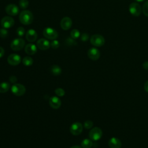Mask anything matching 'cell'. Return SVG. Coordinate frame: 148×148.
Listing matches in <instances>:
<instances>
[{
  "instance_id": "1",
  "label": "cell",
  "mask_w": 148,
  "mask_h": 148,
  "mask_svg": "<svg viewBox=\"0 0 148 148\" xmlns=\"http://www.w3.org/2000/svg\"><path fill=\"white\" fill-rule=\"evenodd\" d=\"M34 16L32 13L27 10H23L19 15V20L20 22L24 25H29L33 21Z\"/></svg>"
},
{
  "instance_id": "2",
  "label": "cell",
  "mask_w": 148,
  "mask_h": 148,
  "mask_svg": "<svg viewBox=\"0 0 148 148\" xmlns=\"http://www.w3.org/2000/svg\"><path fill=\"white\" fill-rule=\"evenodd\" d=\"M11 91L14 95L16 96H21L25 94L26 88L24 86L21 84L15 83L12 86Z\"/></svg>"
},
{
  "instance_id": "3",
  "label": "cell",
  "mask_w": 148,
  "mask_h": 148,
  "mask_svg": "<svg viewBox=\"0 0 148 148\" xmlns=\"http://www.w3.org/2000/svg\"><path fill=\"white\" fill-rule=\"evenodd\" d=\"M88 136L92 140H98L102 136V131L99 127H94L89 132Z\"/></svg>"
},
{
  "instance_id": "4",
  "label": "cell",
  "mask_w": 148,
  "mask_h": 148,
  "mask_svg": "<svg viewBox=\"0 0 148 148\" xmlns=\"http://www.w3.org/2000/svg\"><path fill=\"white\" fill-rule=\"evenodd\" d=\"M90 42L94 46L101 47L104 45L105 39L102 35L95 34L91 37Z\"/></svg>"
},
{
  "instance_id": "5",
  "label": "cell",
  "mask_w": 148,
  "mask_h": 148,
  "mask_svg": "<svg viewBox=\"0 0 148 148\" xmlns=\"http://www.w3.org/2000/svg\"><path fill=\"white\" fill-rule=\"evenodd\" d=\"M43 34L45 37L50 40H54L58 37L57 31L50 27L45 28L43 31Z\"/></svg>"
},
{
  "instance_id": "6",
  "label": "cell",
  "mask_w": 148,
  "mask_h": 148,
  "mask_svg": "<svg viewBox=\"0 0 148 148\" xmlns=\"http://www.w3.org/2000/svg\"><path fill=\"white\" fill-rule=\"evenodd\" d=\"M25 45V42L22 38H17L14 39L10 45L11 49L14 51H19L21 50Z\"/></svg>"
},
{
  "instance_id": "7",
  "label": "cell",
  "mask_w": 148,
  "mask_h": 148,
  "mask_svg": "<svg viewBox=\"0 0 148 148\" xmlns=\"http://www.w3.org/2000/svg\"><path fill=\"white\" fill-rule=\"evenodd\" d=\"M129 12L134 16H139L142 12L140 5L136 2H132L129 6Z\"/></svg>"
},
{
  "instance_id": "8",
  "label": "cell",
  "mask_w": 148,
  "mask_h": 148,
  "mask_svg": "<svg viewBox=\"0 0 148 148\" xmlns=\"http://www.w3.org/2000/svg\"><path fill=\"white\" fill-rule=\"evenodd\" d=\"M83 131V125L80 122H75L70 127V132L73 135H80Z\"/></svg>"
},
{
  "instance_id": "9",
  "label": "cell",
  "mask_w": 148,
  "mask_h": 148,
  "mask_svg": "<svg viewBox=\"0 0 148 148\" xmlns=\"http://www.w3.org/2000/svg\"><path fill=\"white\" fill-rule=\"evenodd\" d=\"M14 24V20L13 18L9 16H5L2 18L1 21V26L6 29L12 27Z\"/></svg>"
},
{
  "instance_id": "10",
  "label": "cell",
  "mask_w": 148,
  "mask_h": 148,
  "mask_svg": "<svg viewBox=\"0 0 148 148\" xmlns=\"http://www.w3.org/2000/svg\"><path fill=\"white\" fill-rule=\"evenodd\" d=\"M8 62L10 65H17L21 62V57L17 54H11L8 57Z\"/></svg>"
},
{
  "instance_id": "11",
  "label": "cell",
  "mask_w": 148,
  "mask_h": 148,
  "mask_svg": "<svg viewBox=\"0 0 148 148\" xmlns=\"http://www.w3.org/2000/svg\"><path fill=\"white\" fill-rule=\"evenodd\" d=\"M87 55L90 59L93 61H96L98 60L100 57V51L98 49L95 47H92L88 50Z\"/></svg>"
},
{
  "instance_id": "12",
  "label": "cell",
  "mask_w": 148,
  "mask_h": 148,
  "mask_svg": "<svg viewBox=\"0 0 148 148\" xmlns=\"http://www.w3.org/2000/svg\"><path fill=\"white\" fill-rule=\"evenodd\" d=\"M49 104L50 106L54 109H57L60 108L61 105V99L56 96H53L49 99Z\"/></svg>"
},
{
  "instance_id": "13",
  "label": "cell",
  "mask_w": 148,
  "mask_h": 148,
  "mask_svg": "<svg viewBox=\"0 0 148 148\" xmlns=\"http://www.w3.org/2000/svg\"><path fill=\"white\" fill-rule=\"evenodd\" d=\"M6 12L10 16H16L19 12V9L15 4H9L5 8Z\"/></svg>"
},
{
  "instance_id": "14",
  "label": "cell",
  "mask_w": 148,
  "mask_h": 148,
  "mask_svg": "<svg viewBox=\"0 0 148 148\" xmlns=\"http://www.w3.org/2000/svg\"><path fill=\"white\" fill-rule=\"evenodd\" d=\"M36 46L39 49L42 50H45L49 49L50 46V43L47 40L42 38L38 40V42H36Z\"/></svg>"
},
{
  "instance_id": "15",
  "label": "cell",
  "mask_w": 148,
  "mask_h": 148,
  "mask_svg": "<svg viewBox=\"0 0 148 148\" xmlns=\"http://www.w3.org/2000/svg\"><path fill=\"white\" fill-rule=\"evenodd\" d=\"M72 25V20L68 17H64L60 23V25L62 29L64 30H68L69 29Z\"/></svg>"
},
{
  "instance_id": "16",
  "label": "cell",
  "mask_w": 148,
  "mask_h": 148,
  "mask_svg": "<svg viewBox=\"0 0 148 148\" xmlns=\"http://www.w3.org/2000/svg\"><path fill=\"white\" fill-rule=\"evenodd\" d=\"M26 39L28 42H35L38 37V35L34 29H29L25 35Z\"/></svg>"
},
{
  "instance_id": "17",
  "label": "cell",
  "mask_w": 148,
  "mask_h": 148,
  "mask_svg": "<svg viewBox=\"0 0 148 148\" xmlns=\"http://www.w3.org/2000/svg\"><path fill=\"white\" fill-rule=\"evenodd\" d=\"M108 145L110 148H121V147L120 140L115 137H113L109 139Z\"/></svg>"
},
{
  "instance_id": "18",
  "label": "cell",
  "mask_w": 148,
  "mask_h": 148,
  "mask_svg": "<svg viewBox=\"0 0 148 148\" xmlns=\"http://www.w3.org/2000/svg\"><path fill=\"white\" fill-rule=\"evenodd\" d=\"M25 51L29 55H33L37 51V47L33 43L27 44L25 47Z\"/></svg>"
},
{
  "instance_id": "19",
  "label": "cell",
  "mask_w": 148,
  "mask_h": 148,
  "mask_svg": "<svg viewBox=\"0 0 148 148\" xmlns=\"http://www.w3.org/2000/svg\"><path fill=\"white\" fill-rule=\"evenodd\" d=\"M10 88V85L8 82H3L0 83V92L1 93H5Z\"/></svg>"
},
{
  "instance_id": "20",
  "label": "cell",
  "mask_w": 148,
  "mask_h": 148,
  "mask_svg": "<svg viewBox=\"0 0 148 148\" xmlns=\"http://www.w3.org/2000/svg\"><path fill=\"white\" fill-rule=\"evenodd\" d=\"M50 72L54 76H58L61 73L62 69L60 68V66H59L58 65H54L51 66V67L50 68Z\"/></svg>"
},
{
  "instance_id": "21",
  "label": "cell",
  "mask_w": 148,
  "mask_h": 148,
  "mask_svg": "<svg viewBox=\"0 0 148 148\" xmlns=\"http://www.w3.org/2000/svg\"><path fill=\"white\" fill-rule=\"evenodd\" d=\"M81 146L83 148H91L92 146V142L91 139H84L81 142Z\"/></svg>"
},
{
  "instance_id": "22",
  "label": "cell",
  "mask_w": 148,
  "mask_h": 148,
  "mask_svg": "<svg viewBox=\"0 0 148 148\" xmlns=\"http://www.w3.org/2000/svg\"><path fill=\"white\" fill-rule=\"evenodd\" d=\"M22 62H23V64L25 66H31V65H32V64L34 62V61H33V59L31 57H30L29 56H27V57H25L23 59Z\"/></svg>"
},
{
  "instance_id": "23",
  "label": "cell",
  "mask_w": 148,
  "mask_h": 148,
  "mask_svg": "<svg viewBox=\"0 0 148 148\" xmlns=\"http://www.w3.org/2000/svg\"><path fill=\"white\" fill-rule=\"evenodd\" d=\"M80 32L76 29H73L71 32V36L73 39H77L80 36Z\"/></svg>"
},
{
  "instance_id": "24",
  "label": "cell",
  "mask_w": 148,
  "mask_h": 148,
  "mask_svg": "<svg viewBox=\"0 0 148 148\" xmlns=\"http://www.w3.org/2000/svg\"><path fill=\"white\" fill-rule=\"evenodd\" d=\"M29 5V2L28 0H20L19 5L21 8L25 9H26Z\"/></svg>"
},
{
  "instance_id": "25",
  "label": "cell",
  "mask_w": 148,
  "mask_h": 148,
  "mask_svg": "<svg viewBox=\"0 0 148 148\" xmlns=\"http://www.w3.org/2000/svg\"><path fill=\"white\" fill-rule=\"evenodd\" d=\"M8 36V31L6 28H2L0 29V37L2 38H6Z\"/></svg>"
},
{
  "instance_id": "26",
  "label": "cell",
  "mask_w": 148,
  "mask_h": 148,
  "mask_svg": "<svg viewBox=\"0 0 148 148\" xmlns=\"http://www.w3.org/2000/svg\"><path fill=\"white\" fill-rule=\"evenodd\" d=\"M142 11L143 14L146 16L148 17V0L144 3L142 7Z\"/></svg>"
},
{
  "instance_id": "27",
  "label": "cell",
  "mask_w": 148,
  "mask_h": 148,
  "mask_svg": "<svg viewBox=\"0 0 148 148\" xmlns=\"http://www.w3.org/2000/svg\"><path fill=\"white\" fill-rule=\"evenodd\" d=\"M65 91L61 88H58L55 90V94L58 97H63L65 95Z\"/></svg>"
},
{
  "instance_id": "28",
  "label": "cell",
  "mask_w": 148,
  "mask_h": 148,
  "mask_svg": "<svg viewBox=\"0 0 148 148\" xmlns=\"http://www.w3.org/2000/svg\"><path fill=\"white\" fill-rule=\"evenodd\" d=\"M93 126V122L91 120H86L84 123V127L86 129H90Z\"/></svg>"
},
{
  "instance_id": "29",
  "label": "cell",
  "mask_w": 148,
  "mask_h": 148,
  "mask_svg": "<svg viewBox=\"0 0 148 148\" xmlns=\"http://www.w3.org/2000/svg\"><path fill=\"white\" fill-rule=\"evenodd\" d=\"M16 33L18 36H23L25 34V30L23 27H18L16 29Z\"/></svg>"
},
{
  "instance_id": "30",
  "label": "cell",
  "mask_w": 148,
  "mask_h": 148,
  "mask_svg": "<svg viewBox=\"0 0 148 148\" xmlns=\"http://www.w3.org/2000/svg\"><path fill=\"white\" fill-rule=\"evenodd\" d=\"M50 46L53 49H57L59 46H60V43L58 40H54L53 41L51 42V43H50Z\"/></svg>"
},
{
  "instance_id": "31",
  "label": "cell",
  "mask_w": 148,
  "mask_h": 148,
  "mask_svg": "<svg viewBox=\"0 0 148 148\" xmlns=\"http://www.w3.org/2000/svg\"><path fill=\"white\" fill-rule=\"evenodd\" d=\"M9 80L11 83H14L17 82V77L15 76H11L10 77H9Z\"/></svg>"
},
{
  "instance_id": "32",
  "label": "cell",
  "mask_w": 148,
  "mask_h": 148,
  "mask_svg": "<svg viewBox=\"0 0 148 148\" xmlns=\"http://www.w3.org/2000/svg\"><path fill=\"white\" fill-rule=\"evenodd\" d=\"M88 35L87 34H83L82 35V36H81V39L83 40V41H86L88 39Z\"/></svg>"
},
{
  "instance_id": "33",
  "label": "cell",
  "mask_w": 148,
  "mask_h": 148,
  "mask_svg": "<svg viewBox=\"0 0 148 148\" xmlns=\"http://www.w3.org/2000/svg\"><path fill=\"white\" fill-rule=\"evenodd\" d=\"M142 66L143 68L146 69V70H148V61H145L142 64Z\"/></svg>"
},
{
  "instance_id": "34",
  "label": "cell",
  "mask_w": 148,
  "mask_h": 148,
  "mask_svg": "<svg viewBox=\"0 0 148 148\" xmlns=\"http://www.w3.org/2000/svg\"><path fill=\"white\" fill-rule=\"evenodd\" d=\"M4 53H5L4 49L2 47H0V58L3 56Z\"/></svg>"
},
{
  "instance_id": "35",
  "label": "cell",
  "mask_w": 148,
  "mask_h": 148,
  "mask_svg": "<svg viewBox=\"0 0 148 148\" xmlns=\"http://www.w3.org/2000/svg\"><path fill=\"white\" fill-rule=\"evenodd\" d=\"M144 89L146 92H148V80L146 81L144 84Z\"/></svg>"
},
{
  "instance_id": "36",
  "label": "cell",
  "mask_w": 148,
  "mask_h": 148,
  "mask_svg": "<svg viewBox=\"0 0 148 148\" xmlns=\"http://www.w3.org/2000/svg\"><path fill=\"white\" fill-rule=\"evenodd\" d=\"M70 148H83V147H80L79 146H77V145H75V146H73L71 147Z\"/></svg>"
},
{
  "instance_id": "37",
  "label": "cell",
  "mask_w": 148,
  "mask_h": 148,
  "mask_svg": "<svg viewBox=\"0 0 148 148\" xmlns=\"http://www.w3.org/2000/svg\"><path fill=\"white\" fill-rule=\"evenodd\" d=\"M135 1H137V2H142V1H143L145 0H135Z\"/></svg>"
}]
</instances>
